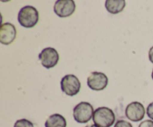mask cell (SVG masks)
I'll list each match as a JSON object with an SVG mask.
<instances>
[{"mask_svg": "<svg viewBox=\"0 0 153 127\" xmlns=\"http://www.w3.org/2000/svg\"><path fill=\"white\" fill-rule=\"evenodd\" d=\"M126 4L124 0H107L105 1V7L109 13L116 14L123 10Z\"/></svg>", "mask_w": 153, "mask_h": 127, "instance_id": "10", "label": "cell"}, {"mask_svg": "<svg viewBox=\"0 0 153 127\" xmlns=\"http://www.w3.org/2000/svg\"><path fill=\"white\" fill-rule=\"evenodd\" d=\"M152 79H153V70H152Z\"/></svg>", "mask_w": 153, "mask_h": 127, "instance_id": "18", "label": "cell"}, {"mask_svg": "<svg viewBox=\"0 0 153 127\" xmlns=\"http://www.w3.org/2000/svg\"><path fill=\"white\" fill-rule=\"evenodd\" d=\"M139 127H153V121L150 120H146L140 123Z\"/></svg>", "mask_w": 153, "mask_h": 127, "instance_id": "14", "label": "cell"}, {"mask_svg": "<svg viewBox=\"0 0 153 127\" xmlns=\"http://www.w3.org/2000/svg\"><path fill=\"white\" fill-rule=\"evenodd\" d=\"M144 106L138 102H133L127 105L126 108V116L133 122H138L144 117Z\"/></svg>", "mask_w": 153, "mask_h": 127, "instance_id": "8", "label": "cell"}, {"mask_svg": "<svg viewBox=\"0 0 153 127\" xmlns=\"http://www.w3.org/2000/svg\"><path fill=\"white\" fill-rule=\"evenodd\" d=\"M146 113H147L148 117L150 119L153 120V102L148 105L147 108H146Z\"/></svg>", "mask_w": 153, "mask_h": 127, "instance_id": "15", "label": "cell"}, {"mask_svg": "<svg viewBox=\"0 0 153 127\" xmlns=\"http://www.w3.org/2000/svg\"><path fill=\"white\" fill-rule=\"evenodd\" d=\"M18 22L24 28H33L39 20V13L33 6L27 5L22 7L18 13Z\"/></svg>", "mask_w": 153, "mask_h": 127, "instance_id": "1", "label": "cell"}, {"mask_svg": "<svg viewBox=\"0 0 153 127\" xmlns=\"http://www.w3.org/2000/svg\"><path fill=\"white\" fill-rule=\"evenodd\" d=\"M39 59L43 67L46 69H50L58 64L59 61V55L55 49L47 47L43 49L39 54Z\"/></svg>", "mask_w": 153, "mask_h": 127, "instance_id": "5", "label": "cell"}, {"mask_svg": "<svg viewBox=\"0 0 153 127\" xmlns=\"http://www.w3.org/2000/svg\"><path fill=\"white\" fill-rule=\"evenodd\" d=\"M45 127H67V121L62 115L54 114L46 120Z\"/></svg>", "mask_w": 153, "mask_h": 127, "instance_id": "11", "label": "cell"}, {"mask_svg": "<svg viewBox=\"0 0 153 127\" xmlns=\"http://www.w3.org/2000/svg\"><path fill=\"white\" fill-rule=\"evenodd\" d=\"M108 79L103 73L93 72L88 78V85L94 91H102L107 87Z\"/></svg>", "mask_w": 153, "mask_h": 127, "instance_id": "6", "label": "cell"}, {"mask_svg": "<svg viewBox=\"0 0 153 127\" xmlns=\"http://www.w3.org/2000/svg\"><path fill=\"white\" fill-rule=\"evenodd\" d=\"M13 127H34V124L31 121L26 119L18 120L14 123Z\"/></svg>", "mask_w": 153, "mask_h": 127, "instance_id": "12", "label": "cell"}, {"mask_svg": "<svg viewBox=\"0 0 153 127\" xmlns=\"http://www.w3.org/2000/svg\"><path fill=\"white\" fill-rule=\"evenodd\" d=\"M94 108L87 102H82L73 108V117L79 123H86L94 116Z\"/></svg>", "mask_w": 153, "mask_h": 127, "instance_id": "3", "label": "cell"}, {"mask_svg": "<svg viewBox=\"0 0 153 127\" xmlns=\"http://www.w3.org/2000/svg\"><path fill=\"white\" fill-rule=\"evenodd\" d=\"M93 120L99 127H111L115 122V114L109 108L100 107L94 111Z\"/></svg>", "mask_w": 153, "mask_h": 127, "instance_id": "2", "label": "cell"}, {"mask_svg": "<svg viewBox=\"0 0 153 127\" xmlns=\"http://www.w3.org/2000/svg\"><path fill=\"white\" fill-rule=\"evenodd\" d=\"M85 127H99L98 126H97L96 124H91V125H88Z\"/></svg>", "mask_w": 153, "mask_h": 127, "instance_id": "17", "label": "cell"}, {"mask_svg": "<svg viewBox=\"0 0 153 127\" xmlns=\"http://www.w3.org/2000/svg\"><path fill=\"white\" fill-rule=\"evenodd\" d=\"M61 88L64 94L73 97L79 94L80 91L81 83L76 76L69 74L62 78L61 82Z\"/></svg>", "mask_w": 153, "mask_h": 127, "instance_id": "4", "label": "cell"}, {"mask_svg": "<svg viewBox=\"0 0 153 127\" xmlns=\"http://www.w3.org/2000/svg\"><path fill=\"white\" fill-rule=\"evenodd\" d=\"M149 61H150L153 64V46L152 47H151L150 49H149Z\"/></svg>", "mask_w": 153, "mask_h": 127, "instance_id": "16", "label": "cell"}, {"mask_svg": "<svg viewBox=\"0 0 153 127\" xmlns=\"http://www.w3.org/2000/svg\"><path fill=\"white\" fill-rule=\"evenodd\" d=\"M16 36V30L14 25L10 22L1 24L0 28V42L4 45H9L13 42Z\"/></svg>", "mask_w": 153, "mask_h": 127, "instance_id": "9", "label": "cell"}, {"mask_svg": "<svg viewBox=\"0 0 153 127\" xmlns=\"http://www.w3.org/2000/svg\"><path fill=\"white\" fill-rule=\"evenodd\" d=\"M114 127H133L132 125L129 122L121 120H118L117 122L115 123Z\"/></svg>", "mask_w": 153, "mask_h": 127, "instance_id": "13", "label": "cell"}, {"mask_svg": "<svg viewBox=\"0 0 153 127\" xmlns=\"http://www.w3.org/2000/svg\"><path fill=\"white\" fill-rule=\"evenodd\" d=\"M76 10V4L73 0H58L54 5V12L60 17H67Z\"/></svg>", "mask_w": 153, "mask_h": 127, "instance_id": "7", "label": "cell"}]
</instances>
